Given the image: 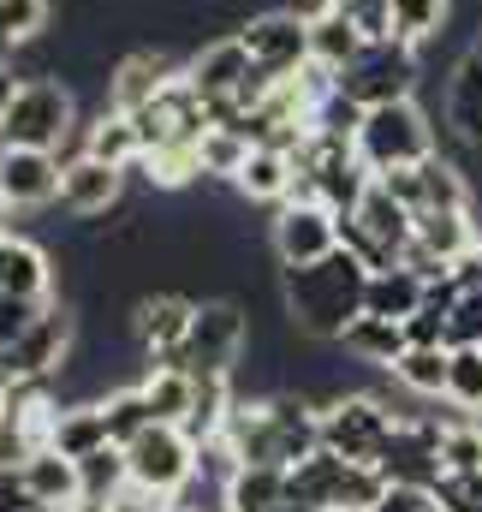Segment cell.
Instances as JSON below:
<instances>
[{
	"instance_id": "1",
	"label": "cell",
	"mask_w": 482,
	"mask_h": 512,
	"mask_svg": "<svg viewBox=\"0 0 482 512\" xmlns=\"http://www.w3.org/2000/svg\"><path fill=\"white\" fill-rule=\"evenodd\" d=\"M363 292H369V262L358 251H328L322 262H304V268H286L280 280V304H286V322L310 340H340L352 322L363 316Z\"/></svg>"
},
{
	"instance_id": "2",
	"label": "cell",
	"mask_w": 482,
	"mask_h": 512,
	"mask_svg": "<svg viewBox=\"0 0 482 512\" xmlns=\"http://www.w3.org/2000/svg\"><path fill=\"white\" fill-rule=\"evenodd\" d=\"M387 489L393 483L381 477V465H358L334 447H316L310 459H298L286 471V495L322 512H369L375 501H387Z\"/></svg>"
},
{
	"instance_id": "3",
	"label": "cell",
	"mask_w": 482,
	"mask_h": 512,
	"mask_svg": "<svg viewBox=\"0 0 482 512\" xmlns=\"http://www.w3.org/2000/svg\"><path fill=\"white\" fill-rule=\"evenodd\" d=\"M352 149H358V161L369 173H393V167L429 161V155L441 149V137H435V120L417 108V96H405V102L363 108V126H358V137H352Z\"/></svg>"
},
{
	"instance_id": "4",
	"label": "cell",
	"mask_w": 482,
	"mask_h": 512,
	"mask_svg": "<svg viewBox=\"0 0 482 512\" xmlns=\"http://www.w3.org/2000/svg\"><path fill=\"white\" fill-rule=\"evenodd\" d=\"M125 471H131V489L137 495L179 501L197 483V471H203V447L179 423H149L137 441H125Z\"/></svg>"
},
{
	"instance_id": "5",
	"label": "cell",
	"mask_w": 482,
	"mask_h": 512,
	"mask_svg": "<svg viewBox=\"0 0 482 512\" xmlns=\"http://www.w3.org/2000/svg\"><path fill=\"white\" fill-rule=\"evenodd\" d=\"M78 131V96L66 78H24L12 108L0 114V143H18V149H66V137Z\"/></svg>"
},
{
	"instance_id": "6",
	"label": "cell",
	"mask_w": 482,
	"mask_h": 512,
	"mask_svg": "<svg viewBox=\"0 0 482 512\" xmlns=\"http://www.w3.org/2000/svg\"><path fill=\"white\" fill-rule=\"evenodd\" d=\"M411 233H417V215H411L381 179H369V191L358 197V209L340 215V245L358 251L369 268H393V262H405Z\"/></svg>"
},
{
	"instance_id": "7",
	"label": "cell",
	"mask_w": 482,
	"mask_h": 512,
	"mask_svg": "<svg viewBox=\"0 0 482 512\" xmlns=\"http://www.w3.org/2000/svg\"><path fill=\"white\" fill-rule=\"evenodd\" d=\"M244 346H250L244 310L233 298H209V304H197L185 346H179L173 358H161V364H179V370H191V376H233L239 358H244Z\"/></svg>"
},
{
	"instance_id": "8",
	"label": "cell",
	"mask_w": 482,
	"mask_h": 512,
	"mask_svg": "<svg viewBox=\"0 0 482 512\" xmlns=\"http://www.w3.org/2000/svg\"><path fill=\"white\" fill-rule=\"evenodd\" d=\"M393 429H399V417L375 393H334L322 405V447H334L358 465H381V447L393 441Z\"/></svg>"
},
{
	"instance_id": "9",
	"label": "cell",
	"mask_w": 482,
	"mask_h": 512,
	"mask_svg": "<svg viewBox=\"0 0 482 512\" xmlns=\"http://www.w3.org/2000/svg\"><path fill=\"white\" fill-rule=\"evenodd\" d=\"M233 36L250 48V60L262 72H274V78H292V72L310 66V12H298V6L250 12V18H239Z\"/></svg>"
},
{
	"instance_id": "10",
	"label": "cell",
	"mask_w": 482,
	"mask_h": 512,
	"mask_svg": "<svg viewBox=\"0 0 482 512\" xmlns=\"http://www.w3.org/2000/svg\"><path fill=\"white\" fill-rule=\"evenodd\" d=\"M66 352H72V310L42 304V316L0 352V376L6 382H60Z\"/></svg>"
},
{
	"instance_id": "11",
	"label": "cell",
	"mask_w": 482,
	"mask_h": 512,
	"mask_svg": "<svg viewBox=\"0 0 482 512\" xmlns=\"http://www.w3.org/2000/svg\"><path fill=\"white\" fill-rule=\"evenodd\" d=\"M340 90L358 102V108H381V102H405L417 96V48L387 36V42H369L358 66L340 72Z\"/></svg>"
},
{
	"instance_id": "12",
	"label": "cell",
	"mask_w": 482,
	"mask_h": 512,
	"mask_svg": "<svg viewBox=\"0 0 482 512\" xmlns=\"http://www.w3.org/2000/svg\"><path fill=\"white\" fill-rule=\"evenodd\" d=\"M268 245H274V256H280V268L322 262L328 251H340V209L310 203V197H292V203H280V209H274Z\"/></svg>"
},
{
	"instance_id": "13",
	"label": "cell",
	"mask_w": 482,
	"mask_h": 512,
	"mask_svg": "<svg viewBox=\"0 0 482 512\" xmlns=\"http://www.w3.org/2000/svg\"><path fill=\"white\" fill-rule=\"evenodd\" d=\"M381 477L393 489H435L447 477V459H441V423H423V417H399L393 441L381 447Z\"/></svg>"
},
{
	"instance_id": "14",
	"label": "cell",
	"mask_w": 482,
	"mask_h": 512,
	"mask_svg": "<svg viewBox=\"0 0 482 512\" xmlns=\"http://www.w3.org/2000/svg\"><path fill=\"white\" fill-rule=\"evenodd\" d=\"M179 72H185L179 54H167V48H131V54H120V60L108 66V96H102V108L137 114V108H149Z\"/></svg>"
},
{
	"instance_id": "15",
	"label": "cell",
	"mask_w": 482,
	"mask_h": 512,
	"mask_svg": "<svg viewBox=\"0 0 482 512\" xmlns=\"http://www.w3.org/2000/svg\"><path fill=\"white\" fill-rule=\"evenodd\" d=\"M60 149H18V143H0V185L12 197V209H48L60 197Z\"/></svg>"
},
{
	"instance_id": "16",
	"label": "cell",
	"mask_w": 482,
	"mask_h": 512,
	"mask_svg": "<svg viewBox=\"0 0 482 512\" xmlns=\"http://www.w3.org/2000/svg\"><path fill=\"white\" fill-rule=\"evenodd\" d=\"M120 197H125V167L96 161V155H84V149L66 161V173H60V203H66V215L96 221V215L120 209Z\"/></svg>"
},
{
	"instance_id": "17",
	"label": "cell",
	"mask_w": 482,
	"mask_h": 512,
	"mask_svg": "<svg viewBox=\"0 0 482 512\" xmlns=\"http://www.w3.org/2000/svg\"><path fill=\"white\" fill-rule=\"evenodd\" d=\"M191 316H197V298H185V292H149V298L131 304V334H137L143 352L161 364V358H173V352L185 346Z\"/></svg>"
},
{
	"instance_id": "18",
	"label": "cell",
	"mask_w": 482,
	"mask_h": 512,
	"mask_svg": "<svg viewBox=\"0 0 482 512\" xmlns=\"http://www.w3.org/2000/svg\"><path fill=\"white\" fill-rule=\"evenodd\" d=\"M0 292L12 298H42L54 292V256L42 251L36 239H18L12 227H0Z\"/></svg>"
},
{
	"instance_id": "19",
	"label": "cell",
	"mask_w": 482,
	"mask_h": 512,
	"mask_svg": "<svg viewBox=\"0 0 482 512\" xmlns=\"http://www.w3.org/2000/svg\"><path fill=\"white\" fill-rule=\"evenodd\" d=\"M363 48H369V36H363L346 12H334V6H316L310 12V66H322V72L340 78L346 66L363 60Z\"/></svg>"
},
{
	"instance_id": "20",
	"label": "cell",
	"mask_w": 482,
	"mask_h": 512,
	"mask_svg": "<svg viewBox=\"0 0 482 512\" xmlns=\"http://www.w3.org/2000/svg\"><path fill=\"white\" fill-rule=\"evenodd\" d=\"M292 179H298V161H292V149H274V143H250V161L239 167V197L244 203H286L292 197Z\"/></svg>"
},
{
	"instance_id": "21",
	"label": "cell",
	"mask_w": 482,
	"mask_h": 512,
	"mask_svg": "<svg viewBox=\"0 0 482 512\" xmlns=\"http://www.w3.org/2000/svg\"><path fill=\"white\" fill-rule=\"evenodd\" d=\"M24 477H30V495L42 501V507H78L84 501V465L78 459H66L60 447H36V453H24Z\"/></svg>"
},
{
	"instance_id": "22",
	"label": "cell",
	"mask_w": 482,
	"mask_h": 512,
	"mask_svg": "<svg viewBox=\"0 0 482 512\" xmlns=\"http://www.w3.org/2000/svg\"><path fill=\"white\" fill-rule=\"evenodd\" d=\"M423 298H429V280H423L417 268H405V262H393V268H369L363 310L393 316V322H411V316L423 310Z\"/></svg>"
},
{
	"instance_id": "23",
	"label": "cell",
	"mask_w": 482,
	"mask_h": 512,
	"mask_svg": "<svg viewBox=\"0 0 482 512\" xmlns=\"http://www.w3.org/2000/svg\"><path fill=\"white\" fill-rule=\"evenodd\" d=\"M447 126H453L459 143L482 149V54L477 48H465V60L447 78Z\"/></svg>"
},
{
	"instance_id": "24",
	"label": "cell",
	"mask_w": 482,
	"mask_h": 512,
	"mask_svg": "<svg viewBox=\"0 0 482 512\" xmlns=\"http://www.w3.org/2000/svg\"><path fill=\"white\" fill-rule=\"evenodd\" d=\"M340 346L358 358V364H375V370H393L399 358H405V346H411V334H405V322H393V316H375V310H363L358 322L340 334Z\"/></svg>"
},
{
	"instance_id": "25",
	"label": "cell",
	"mask_w": 482,
	"mask_h": 512,
	"mask_svg": "<svg viewBox=\"0 0 482 512\" xmlns=\"http://www.w3.org/2000/svg\"><path fill=\"white\" fill-rule=\"evenodd\" d=\"M221 501H227V512H280L292 501L286 495V471L280 465H239L221 483Z\"/></svg>"
},
{
	"instance_id": "26",
	"label": "cell",
	"mask_w": 482,
	"mask_h": 512,
	"mask_svg": "<svg viewBox=\"0 0 482 512\" xmlns=\"http://www.w3.org/2000/svg\"><path fill=\"white\" fill-rule=\"evenodd\" d=\"M84 155H96V161H114V167H137V155H143V137H137V120L120 114V108H96V120L84 126Z\"/></svg>"
},
{
	"instance_id": "27",
	"label": "cell",
	"mask_w": 482,
	"mask_h": 512,
	"mask_svg": "<svg viewBox=\"0 0 482 512\" xmlns=\"http://www.w3.org/2000/svg\"><path fill=\"white\" fill-rule=\"evenodd\" d=\"M48 447H60L66 459H90V453L114 447L108 417H102V399H90V405H60V423H54V441H48Z\"/></svg>"
},
{
	"instance_id": "28",
	"label": "cell",
	"mask_w": 482,
	"mask_h": 512,
	"mask_svg": "<svg viewBox=\"0 0 482 512\" xmlns=\"http://www.w3.org/2000/svg\"><path fill=\"white\" fill-rule=\"evenodd\" d=\"M447 370H453V346H405L393 382L417 399H447Z\"/></svg>"
},
{
	"instance_id": "29",
	"label": "cell",
	"mask_w": 482,
	"mask_h": 512,
	"mask_svg": "<svg viewBox=\"0 0 482 512\" xmlns=\"http://www.w3.org/2000/svg\"><path fill=\"white\" fill-rule=\"evenodd\" d=\"M143 393H149L155 423H185V411H191V399H197V376L179 370V364H149Z\"/></svg>"
},
{
	"instance_id": "30",
	"label": "cell",
	"mask_w": 482,
	"mask_h": 512,
	"mask_svg": "<svg viewBox=\"0 0 482 512\" xmlns=\"http://www.w3.org/2000/svg\"><path fill=\"white\" fill-rule=\"evenodd\" d=\"M417 179H423V209H471V179L459 173V161H447L441 149L429 161H417ZM417 209V215H423Z\"/></svg>"
},
{
	"instance_id": "31",
	"label": "cell",
	"mask_w": 482,
	"mask_h": 512,
	"mask_svg": "<svg viewBox=\"0 0 482 512\" xmlns=\"http://www.w3.org/2000/svg\"><path fill=\"white\" fill-rule=\"evenodd\" d=\"M48 18H54V0H0V48L6 54L36 48L48 36Z\"/></svg>"
},
{
	"instance_id": "32",
	"label": "cell",
	"mask_w": 482,
	"mask_h": 512,
	"mask_svg": "<svg viewBox=\"0 0 482 512\" xmlns=\"http://www.w3.org/2000/svg\"><path fill=\"white\" fill-rule=\"evenodd\" d=\"M78 465H84V501H114V507H120L125 495H131L125 447H102V453H90V459H78Z\"/></svg>"
},
{
	"instance_id": "33",
	"label": "cell",
	"mask_w": 482,
	"mask_h": 512,
	"mask_svg": "<svg viewBox=\"0 0 482 512\" xmlns=\"http://www.w3.org/2000/svg\"><path fill=\"white\" fill-rule=\"evenodd\" d=\"M102 417H108V435H114V447H125V441H137L149 423H155V411H149V393H143V382L137 387H120V393H108L102 399Z\"/></svg>"
},
{
	"instance_id": "34",
	"label": "cell",
	"mask_w": 482,
	"mask_h": 512,
	"mask_svg": "<svg viewBox=\"0 0 482 512\" xmlns=\"http://www.w3.org/2000/svg\"><path fill=\"white\" fill-rule=\"evenodd\" d=\"M197 155H203V179H239V167L250 161V137L233 126H209Z\"/></svg>"
},
{
	"instance_id": "35",
	"label": "cell",
	"mask_w": 482,
	"mask_h": 512,
	"mask_svg": "<svg viewBox=\"0 0 482 512\" xmlns=\"http://www.w3.org/2000/svg\"><path fill=\"white\" fill-rule=\"evenodd\" d=\"M447 12H453V0H393V36L423 48L429 36H441Z\"/></svg>"
},
{
	"instance_id": "36",
	"label": "cell",
	"mask_w": 482,
	"mask_h": 512,
	"mask_svg": "<svg viewBox=\"0 0 482 512\" xmlns=\"http://www.w3.org/2000/svg\"><path fill=\"white\" fill-rule=\"evenodd\" d=\"M447 399L465 411V417H482V346H453V370H447Z\"/></svg>"
},
{
	"instance_id": "37",
	"label": "cell",
	"mask_w": 482,
	"mask_h": 512,
	"mask_svg": "<svg viewBox=\"0 0 482 512\" xmlns=\"http://www.w3.org/2000/svg\"><path fill=\"white\" fill-rule=\"evenodd\" d=\"M441 459L447 471H482V417L441 423Z\"/></svg>"
},
{
	"instance_id": "38",
	"label": "cell",
	"mask_w": 482,
	"mask_h": 512,
	"mask_svg": "<svg viewBox=\"0 0 482 512\" xmlns=\"http://www.w3.org/2000/svg\"><path fill=\"white\" fill-rule=\"evenodd\" d=\"M447 346H482V286H465L447 310Z\"/></svg>"
},
{
	"instance_id": "39",
	"label": "cell",
	"mask_w": 482,
	"mask_h": 512,
	"mask_svg": "<svg viewBox=\"0 0 482 512\" xmlns=\"http://www.w3.org/2000/svg\"><path fill=\"white\" fill-rule=\"evenodd\" d=\"M322 6L346 12L369 42H387V36H393V0H322Z\"/></svg>"
},
{
	"instance_id": "40",
	"label": "cell",
	"mask_w": 482,
	"mask_h": 512,
	"mask_svg": "<svg viewBox=\"0 0 482 512\" xmlns=\"http://www.w3.org/2000/svg\"><path fill=\"white\" fill-rule=\"evenodd\" d=\"M429 501H441L447 512H482V471H447Z\"/></svg>"
},
{
	"instance_id": "41",
	"label": "cell",
	"mask_w": 482,
	"mask_h": 512,
	"mask_svg": "<svg viewBox=\"0 0 482 512\" xmlns=\"http://www.w3.org/2000/svg\"><path fill=\"white\" fill-rule=\"evenodd\" d=\"M42 507L30 495V477H24V459H0V512H30Z\"/></svg>"
},
{
	"instance_id": "42",
	"label": "cell",
	"mask_w": 482,
	"mask_h": 512,
	"mask_svg": "<svg viewBox=\"0 0 482 512\" xmlns=\"http://www.w3.org/2000/svg\"><path fill=\"white\" fill-rule=\"evenodd\" d=\"M36 316H42V298H12V292H0V352H6Z\"/></svg>"
},
{
	"instance_id": "43",
	"label": "cell",
	"mask_w": 482,
	"mask_h": 512,
	"mask_svg": "<svg viewBox=\"0 0 482 512\" xmlns=\"http://www.w3.org/2000/svg\"><path fill=\"white\" fill-rule=\"evenodd\" d=\"M405 334H411V346H447V304L423 298V310L405 322Z\"/></svg>"
},
{
	"instance_id": "44",
	"label": "cell",
	"mask_w": 482,
	"mask_h": 512,
	"mask_svg": "<svg viewBox=\"0 0 482 512\" xmlns=\"http://www.w3.org/2000/svg\"><path fill=\"white\" fill-rule=\"evenodd\" d=\"M423 507H429L423 489H387V501H375L369 512H423Z\"/></svg>"
},
{
	"instance_id": "45",
	"label": "cell",
	"mask_w": 482,
	"mask_h": 512,
	"mask_svg": "<svg viewBox=\"0 0 482 512\" xmlns=\"http://www.w3.org/2000/svg\"><path fill=\"white\" fill-rule=\"evenodd\" d=\"M18 84H24V78H18V72H12V54H6V48H0V114H6V108H12V96H18Z\"/></svg>"
},
{
	"instance_id": "46",
	"label": "cell",
	"mask_w": 482,
	"mask_h": 512,
	"mask_svg": "<svg viewBox=\"0 0 482 512\" xmlns=\"http://www.w3.org/2000/svg\"><path fill=\"white\" fill-rule=\"evenodd\" d=\"M6 417H12V382L0 376V435H6Z\"/></svg>"
},
{
	"instance_id": "47",
	"label": "cell",
	"mask_w": 482,
	"mask_h": 512,
	"mask_svg": "<svg viewBox=\"0 0 482 512\" xmlns=\"http://www.w3.org/2000/svg\"><path fill=\"white\" fill-rule=\"evenodd\" d=\"M12 221V197H6V185H0V227Z\"/></svg>"
},
{
	"instance_id": "48",
	"label": "cell",
	"mask_w": 482,
	"mask_h": 512,
	"mask_svg": "<svg viewBox=\"0 0 482 512\" xmlns=\"http://www.w3.org/2000/svg\"><path fill=\"white\" fill-rule=\"evenodd\" d=\"M280 512H322V507H304V501H286Z\"/></svg>"
},
{
	"instance_id": "49",
	"label": "cell",
	"mask_w": 482,
	"mask_h": 512,
	"mask_svg": "<svg viewBox=\"0 0 482 512\" xmlns=\"http://www.w3.org/2000/svg\"><path fill=\"white\" fill-rule=\"evenodd\" d=\"M423 512H447V507H441V501H429V507H423Z\"/></svg>"
},
{
	"instance_id": "50",
	"label": "cell",
	"mask_w": 482,
	"mask_h": 512,
	"mask_svg": "<svg viewBox=\"0 0 482 512\" xmlns=\"http://www.w3.org/2000/svg\"><path fill=\"white\" fill-rule=\"evenodd\" d=\"M471 48H477V54H482V30H477V42H471Z\"/></svg>"
},
{
	"instance_id": "51",
	"label": "cell",
	"mask_w": 482,
	"mask_h": 512,
	"mask_svg": "<svg viewBox=\"0 0 482 512\" xmlns=\"http://www.w3.org/2000/svg\"><path fill=\"white\" fill-rule=\"evenodd\" d=\"M30 512H60V507H30Z\"/></svg>"
},
{
	"instance_id": "52",
	"label": "cell",
	"mask_w": 482,
	"mask_h": 512,
	"mask_svg": "<svg viewBox=\"0 0 482 512\" xmlns=\"http://www.w3.org/2000/svg\"><path fill=\"white\" fill-rule=\"evenodd\" d=\"M477 268H482V239H477Z\"/></svg>"
}]
</instances>
